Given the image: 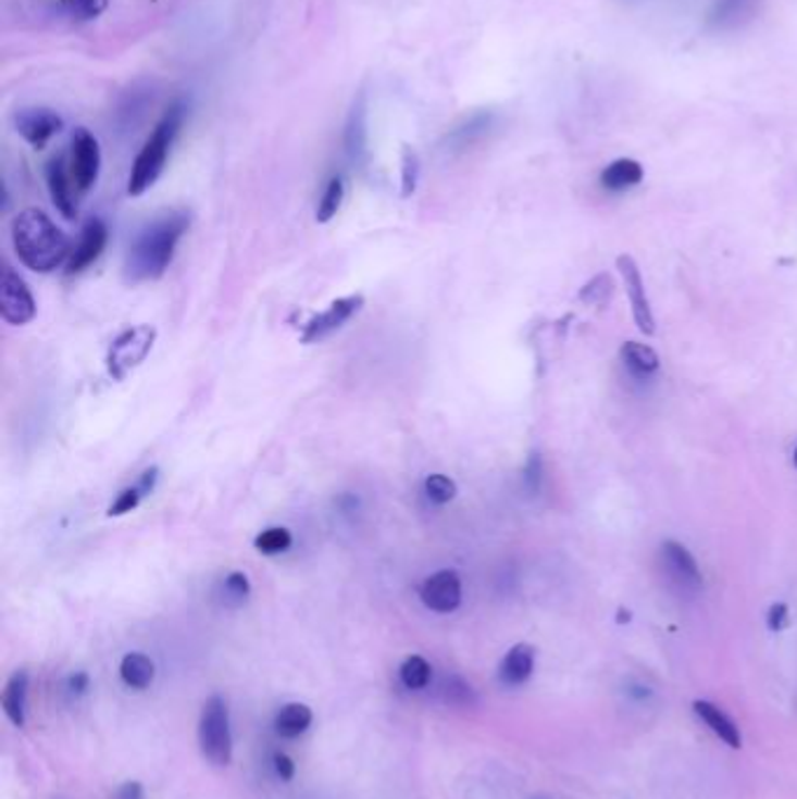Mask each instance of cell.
I'll list each match as a JSON object with an SVG mask.
<instances>
[{
  "label": "cell",
  "mask_w": 797,
  "mask_h": 799,
  "mask_svg": "<svg viewBox=\"0 0 797 799\" xmlns=\"http://www.w3.org/2000/svg\"><path fill=\"white\" fill-rule=\"evenodd\" d=\"M253 547L264 557L284 554L292 547V533L284 526H270V528H264V530L258 533L256 540H253Z\"/></svg>",
  "instance_id": "cell-25"
},
{
  "label": "cell",
  "mask_w": 797,
  "mask_h": 799,
  "mask_svg": "<svg viewBox=\"0 0 797 799\" xmlns=\"http://www.w3.org/2000/svg\"><path fill=\"white\" fill-rule=\"evenodd\" d=\"M419 176H421L419 154L410 146H404L402 148V162H400V192H402L404 199L416 192Z\"/></svg>",
  "instance_id": "cell-27"
},
{
  "label": "cell",
  "mask_w": 797,
  "mask_h": 799,
  "mask_svg": "<svg viewBox=\"0 0 797 799\" xmlns=\"http://www.w3.org/2000/svg\"><path fill=\"white\" fill-rule=\"evenodd\" d=\"M620 358H622L624 367L634 372L636 377H650V374L660 370V355L655 353L650 347H646V344H638V341L622 344Z\"/></svg>",
  "instance_id": "cell-21"
},
{
  "label": "cell",
  "mask_w": 797,
  "mask_h": 799,
  "mask_svg": "<svg viewBox=\"0 0 797 799\" xmlns=\"http://www.w3.org/2000/svg\"><path fill=\"white\" fill-rule=\"evenodd\" d=\"M187 227H190V215L183 211H171L160 215L158 221H152L129 248L127 264H124L127 278L134 284L160 278L169 270L171 260H174Z\"/></svg>",
  "instance_id": "cell-2"
},
{
  "label": "cell",
  "mask_w": 797,
  "mask_h": 799,
  "mask_svg": "<svg viewBox=\"0 0 797 799\" xmlns=\"http://www.w3.org/2000/svg\"><path fill=\"white\" fill-rule=\"evenodd\" d=\"M199 748L215 766H227L232 762L234 744H232V725H229V709L227 701L221 695H211L199 715Z\"/></svg>",
  "instance_id": "cell-4"
},
{
  "label": "cell",
  "mask_w": 797,
  "mask_h": 799,
  "mask_svg": "<svg viewBox=\"0 0 797 799\" xmlns=\"http://www.w3.org/2000/svg\"><path fill=\"white\" fill-rule=\"evenodd\" d=\"M618 270L622 274L624 288H627L632 311H634V321L638 325V330L644 335H655L652 309H650L648 295H646V288H644V278H640V272H638L634 258L632 255H620L618 258Z\"/></svg>",
  "instance_id": "cell-13"
},
{
  "label": "cell",
  "mask_w": 797,
  "mask_h": 799,
  "mask_svg": "<svg viewBox=\"0 0 797 799\" xmlns=\"http://www.w3.org/2000/svg\"><path fill=\"white\" fill-rule=\"evenodd\" d=\"M424 494H426V498L431 500L433 505H447V503H451V500L457 498L459 489H457V482L451 479V477L440 475V473H433L424 482Z\"/></svg>",
  "instance_id": "cell-26"
},
{
  "label": "cell",
  "mask_w": 797,
  "mask_h": 799,
  "mask_svg": "<svg viewBox=\"0 0 797 799\" xmlns=\"http://www.w3.org/2000/svg\"><path fill=\"white\" fill-rule=\"evenodd\" d=\"M433 678V666L421 654H410L404 657V662L400 664V683L408 689H424L428 687Z\"/></svg>",
  "instance_id": "cell-23"
},
{
  "label": "cell",
  "mask_w": 797,
  "mask_h": 799,
  "mask_svg": "<svg viewBox=\"0 0 797 799\" xmlns=\"http://www.w3.org/2000/svg\"><path fill=\"white\" fill-rule=\"evenodd\" d=\"M120 678L132 689H148L154 681V662L144 652H127L120 662Z\"/></svg>",
  "instance_id": "cell-20"
},
{
  "label": "cell",
  "mask_w": 797,
  "mask_h": 799,
  "mask_svg": "<svg viewBox=\"0 0 797 799\" xmlns=\"http://www.w3.org/2000/svg\"><path fill=\"white\" fill-rule=\"evenodd\" d=\"M640 180H644V166L636 160H627V157L611 162L601 171V185L611 192L630 190V187L638 185Z\"/></svg>",
  "instance_id": "cell-19"
},
{
  "label": "cell",
  "mask_w": 797,
  "mask_h": 799,
  "mask_svg": "<svg viewBox=\"0 0 797 799\" xmlns=\"http://www.w3.org/2000/svg\"><path fill=\"white\" fill-rule=\"evenodd\" d=\"M695 713L723 744H727L730 748H742V732L723 709H718L711 701H695Z\"/></svg>",
  "instance_id": "cell-17"
},
{
  "label": "cell",
  "mask_w": 797,
  "mask_h": 799,
  "mask_svg": "<svg viewBox=\"0 0 797 799\" xmlns=\"http://www.w3.org/2000/svg\"><path fill=\"white\" fill-rule=\"evenodd\" d=\"M14 129L30 148L42 150L50 140L64 129V117L52 108H22L14 115Z\"/></svg>",
  "instance_id": "cell-10"
},
{
  "label": "cell",
  "mask_w": 797,
  "mask_h": 799,
  "mask_svg": "<svg viewBox=\"0 0 797 799\" xmlns=\"http://www.w3.org/2000/svg\"><path fill=\"white\" fill-rule=\"evenodd\" d=\"M71 178L75 183L77 195H87L99 180L101 174V146L97 136L89 129L77 127L71 138V157H69Z\"/></svg>",
  "instance_id": "cell-6"
},
{
  "label": "cell",
  "mask_w": 797,
  "mask_h": 799,
  "mask_svg": "<svg viewBox=\"0 0 797 799\" xmlns=\"http://www.w3.org/2000/svg\"><path fill=\"white\" fill-rule=\"evenodd\" d=\"M154 339H158V330L146 323L120 333L113 339L111 349H108V355H105L108 374H111L113 379L122 382L150 355L154 347Z\"/></svg>",
  "instance_id": "cell-5"
},
{
  "label": "cell",
  "mask_w": 797,
  "mask_h": 799,
  "mask_svg": "<svg viewBox=\"0 0 797 799\" xmlns=\"http://www.w3.org/2000/svg\"><path fill=\"white\" fill-rule=\"evenodd\" d=\"M311 723H314V711H311L307 703L292 701L276 713L274 729L278 736H284V739H297V736L311 727Z\"/></svg>",
  "instance_id": "cell-18"
},
{
  "label": "cell",
  "mask_w": 797,
  "mask_h": 799,
  "mask_svg": "<svg viewBox=\"0 0 797 799\" xmlns=\"http://www.w3.org/2000/svg\"><path fill=\"white\" fill-rule=\"evenodd\" d=\"M66 687H69L71 695L80 697V695H85L87 689H89V676H87L85 671H77V673H73V676L66 681Z\"/></svg>",
  "instance_id": "cell-37"
},
{
  "label": "cell",
  "mask_w": 797,
  "mask_h": 799,
  "mask_svg": "<svg viewBox=\"0 0 797 799\" xmlns=\"http://www.w3.org/2000/svg\"><path fill=\"white\" fill-rule=\"evenodd\" d=\"M793 461H795V465H797V449H795V453H793Z\"/></svg>",
  "instance_id": "cell-38"
},
{
  "label": "cell",
  "mask_w": 797,
  "mask_h": 799,
  "mask_svg": "<svg viewBox=\"0 0 797 799\" xmlns=\"http://www.w3.org/2000/svg\"><path fill=\"white\" fill-rule=\"evenodd\" d=\"M274 772L281 781H292L295 776V762L290 756L286 753H276L274 756Z\"/></svg>",
  "instance_id": "cell-35"
},
{
  "label": "cell",
  "mask_w": 797,
  "mask_h": 799,
  "mask_svg": "<svg viewBox=\"0 0 797 799\" xmlns=\"http://www.w3.org/2000/svg\"><path fill=\"white\" fill-rule=\"evenodd\" d=\"M251 597V579L246 573L234 571L225 577L223 583V599L227 606H244Z\"/></svg>",
  "instance_id": "cell-29"
},
{
  "label": "cell",
  "mask_w": 797,
  "mask_h": 799,
  "mask_svg": "<svg viewBox=\"0 0 797 799\" xmlns=\"http://www.w3.org/2000/svg\"><path fill=\"white\" fill-rule=\"evenodd\" d=\"M534 666H536V650L528 644H518V646H512L501 660V666H498V678H501L503 685L518 687L531 678Z\"/></svg>",
  "instance_id": "cell-15"
},
{
  "label": "cell",
  "mask_w": 797,
  "mask_h": 799,
  "mask_svg": "<svg viewBox=\"0 0 797 799\" xmlns=\"http://www.w3.org/2000/svg\"><path fill=\"white\" fill-rule=\"evenodd\" d=\"M613 295V278L608 274H597L581 290V302L587 307H603Z\"/></svg>",
  "instance_id": "cell-28"
},
{
  "label": "cell",
  "mask_w": 797,
  "mask_h": 799,
  "mask_svg": "<svg viewBox=\"0 0 797 799\" xmlns=\"http://www.w3.org/2000/svg\"><path fill=\"white\" fill-rule=\"evenodd\" d=\"M344 195H347V185H344V178L341 176H333L331 180H327L325 190H323V197L319 201V209H316V223L325 225V223L333 221V217L341 209Z\"/></svg>",
  "instance_id": "cell-24"
},
{
  "label": "cell",
  "mask_w": 797,
  "mask_h": 799,
  "mask_svg": "<svg viewBox=\"0 0 797 799\" xmlns=\"http://www.w3.org/2000/svg\"><path fill=\"white\" fill-rule=\"evenodd\" d=\"M768 626L770 632H784L788 626V606L786 603H774L768 613Z\"/></svg>",
  "instance_id": "cell-34"
},
{
  "label": "cell",
  "mask_w": 797,
  "mask_h": 799,
  "mask_svg": "<svg viewBox=\"0 0 797 799\" xmlns=\"http://www.w3.org/2000/svg\"><path fill=\"white\" fill-rule=\"evenodd\" d=\"M115 799H146V792H144V786H140L138 781H127L117 788Z\"/></svg>",
  "instance_id": "cell-36"
},
{
  "label": "cell",
  "mask_w": 797,
  "mask_h": 799,
  "mask_svg": "<svg viewBox=\"0 0 797 799\" xmlns=\"http://www.w3.org/2000/svg\"><path fill=\"white\" fill-rule=\"evenodd\" d=\"M66 3H69L73 17L83 20V22L101 17L108 8V0H66Z\"/></svg>",
  "instance_id": "cell-32"
},
{
  "label": "cell",
  "mask_w": 797,
  "mask_h": 799,
  "mask_svg": "<svg viewBox=\"0 0 797 799\" xmlns=\"http://www.w3.org/2000/svg\"><path fill=\"white\" fill-rule=\"evenodd\" d=\"M419 599L433 613H454L463 601V583L457 571H437L419 585Z\"/></svg>",
  "instance_id": "cell-9"
},
{
  "label": "cell",
  "mask_w": 797,
  "mask_h": 799,
  "mask_svg": "<svg viewBox=\"0 0 797 799\" xmlns=\"http://www.w3.org/2000/svg\"><path fill=\"white\" fill-rule=\"evenodd\" d=\"M26 699H28V671L17 669L8 678L3 695H0V707H3L5 717L14 727L26 725Z\"/></svg>",
  "instance_id": "cell-16"
},
{
  "label": "cell",
  "mask_w": 797,
  "mask_h": 799,
  "mask_svg": "<svg viewBox=\"0 0 797 799\" xmlns=\"http://www.w3.org/2000/svg\"><path fill=\"white\" fill-rule=\"evenodd\" d=\"M365 138H368L365 105H363V99H361V103L353 105L349 124H347V134H344V143H347V152H349V157L353 162L361 160V154L365 152Z\"/></svg>",
  "instance_id": "cell-22"
},
{
  "label": "cell",
  "mask_w": 797,
  "mask_h": 799,
  "mask_svg": "<svg viewBox=\"0 0 797 799\" xmlns=\"http://www.w3.org/2000/svg\"><path fill=\"white\" fill-rule=\"evenodd\" d=\"M365 297L363 295H347L339 297L325 311L311 316L304 327H302V344H316L325 337H331L333 333H337L339 327H344V323H349L358 311L363 309Z\"/></svg>",
  "instance_id": "cell-8"
},
{
  "label": "cell",
  "mask_w": 797,
  "mask_h": 799,
  "mask_svg": "<svg viewBox=\"0 0 797 799\" xmlns=\"http://www.w3.org/2000/svg\"><path fill=\"white\" fill-rule=\"evenodd\" d=\"M0 319L14 327L36 319L34 292L28 290L26 280L12 266H5L3 278H0Z\"/></svg>",
  "instance_id": "cell-7"
},
{
  "label": "cell",
  "mask_w": 797,
  "mask_h": 799,
  "mask_svg": "<svg viewBox=\"0 0 797 799\" xmlns=\"http://www.w3.org/2000/svg\"><path fill=\"white\" fill-rule=\"evenodd\" d=\"M540 482H543V461L538 453H531V459L524 467V484L531 494L540 491Z\"/></svg>",
  "instance_id": "cell-33"
},
{
  "label": "cell",
  "mask_w": 797,
  "mask_h": 799,
  "mask_svg": "<svg viewBox=\"0 0 797 799\" xmlns=\"http://www.w3.org/2000/svg\"><path fill=\"white\" fill-rule=\"evenodd\" d=\"M660 559L671 585L683 591H697L701 587L699 566L695 557L687 552V547L676 540H667L660 547Z\"/></svg>",
  "instance_id": "cell-11"
},
{
  "label": "cell",
  "mask_w": 797,
  "mask_h": 799,
  "mask_svg": "<svg viewBox=\"0 0 797 799\" xmlns=\"http://www.w3.org/2000/svg\"><path fill=\"white\" fill-rule=\"evenodd\" d=\"M146 496H148V494H146L144 489H140V484H138V482L134 484V487L122 489V491L117 494V498L113 500V505L108 508V516H122V514L134 512V510L140 505V500H144Z\"/></svg>",
  "instance_id": "cell-31"
},
{
  "label": "cell",
  "mask_w": 797,
  "mask_h": 799,
  "mask_svg": "<svg viewBox=\"0 0 797 799\" xmlns=\"http://www.w3.org/2000/svg\"><path fill=\"white\" fill-rule=\"evenodd\" d=\"M45 180H47V190H50L54 209L66 217V221H75L77 215V190L75 183L71 178V168H69V160L64 154L52 157L50 162L45 164Z\"/></svg>",
  "instance_id": "cell-12"
},
{
  "label": "cell",
  "mask_w": 797,
  "mask_h": 799,
  "mask_svg": "<svg viewBox=\"0 0 797 799\" xmlns=\"http://www.w3.org/2000/svg\"><path fill=\"white\" fill-rule=\"evenodd\" d=\"M108 244V227L105 223L101 221V217H91V221L85 223L83 227V237H80V244L75 246L73 255L69 260V274H80L85 272L89 264L97 262L103 253V248Z\"/></svg>",
  "instance_id": "cell-14"
},
{
  "label": "cell",
  "mask_w": 797,
  "mask_h": 799,
  "mask_svg": "<svg viewBox=\"0 0 797 799\" xmlns=\"http://www.w3.org/2000/svg\"><path fill=\"white\" fill-rule=\"evenodd\" d=\"M12 246L20 262L36 274H50L71 260V239L40 209H24L12 221Z\"/></svg>",
  "instance_id": "cell-1"
},
{
  "label": "cell",
  "mask_w": 797,
  "mask_h": 799,
  "mask_svg": "<svg viewBox=\"0 0 797 799\" xmlns=\"http://www.w3.org/2000/svg\"><path fill=\"white\" fill-rule=\"evenodd\" d=\"M185 115H187L185 103L176 101L166 108L162 120L154 124L152 134L148 136L144 148H140V152L136 154L134 166H132L129 187H127V192L132 197H140L144 192H148L150 187L160 180L169 154H171V148H174L176 138L183 129Z\"/></svg>",
  "instance_id": "cell-3"
},
{
  "label": "cell",
  "mask_w": 797,
  "mask_h": 799,
  "mask_svg": "<svg viewBox=\"0 0 797 799\" xmlns=\"http://www.w3.org/2000/svg\"><path fill=\"white\" fill-rule=\"evenodd\" d=\"M756 0H718V8L713 12V22L718 26H732L742 17L751 12Z\"/></svg>",
  "instance_id": "cell-30"
}]
</instances>
